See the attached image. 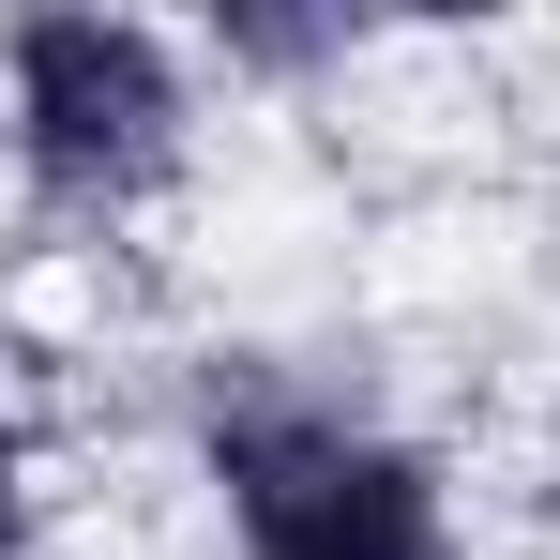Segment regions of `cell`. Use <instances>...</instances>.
I'll use <instances>...</instances> for the list:
<instances>
[{
  "instance_id": "obj_1",
  "label": "cell",
  "mask_w": 560,
  "mask_h": 560,
  "mask_svg": "<svg viewBox=\"0 0 560 560\" xmlns=\"http://www.w3.org/2000/svg\"><path fill=\"white\" fill-rule=\"evenodd\" d=\"M212 485H228L243 560H455L440 469L349 409H303V394L212 409Z\"/></svg>"
},
{
  "instance_id": "obj_2",
  "label": "cell",
  "mask_w": 560,
  "mask_h": 560,
  "mask_svg": "<svg viewBox=\"0 0 560 560\" xmlns=\"http://www.w3.org/2000/svg\"><path fill=\"white\" fill-rule=\"evenodd\" d=\"M0 77H15V167L61 212H137L183 167V46L137 15H15Z\"/></svg>"
},
{
  "instance_id": "obj_3",
  "label": "cell",
  "mask_w": 560,
  "mask_h": 560,
  "mask_svg": "<svg viewBox=\"0 0 560 560\" xmlns=\"http://www.w3.org/2000/svg\"><path fill=\"white\" fill-rule=\"evenodd\" d=\"M334 46H349V31H288V15H228V61H334Z\"/></svg>"
},
{
  "instance_id": "obj_4",
  "label": "cell",
  "mask_w": 560,
  "mask_h": 560,
  "mask_svg": "<svg viewBox=\"0 0 560 560\" xmlns=\"http://www.w3.org/2000/svg\"><path fill=\"white\" fill-rule=\"evenodd\" d=\"M0 560H31V455H15V424H0Z\"/></svg>"
}]
</instances>
